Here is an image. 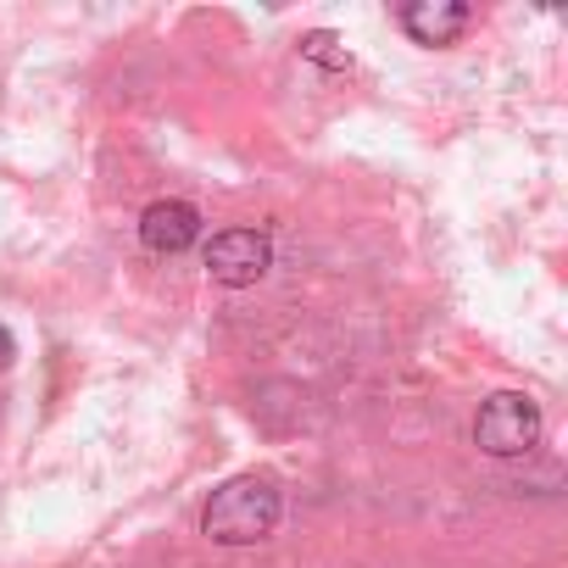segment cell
<instances>
[{
	"instance_id": "obj_1",
	"label": "cell",
	"mask_w": 568,
	"mask_h": 568,
	"mask_svg": "<svg viewBox=\"0 0 568 568\" xmlns=\"http://www.w3.org/2000/svg\"><path fill=\"white\" fill-rule=\"evenodd\" d=\"M278 513H284L278 485L262 474H240V479L217 485L212 501L201 507V535L217 546H256L278 529Z\"/></svg>"
},
{
	"instance_id": "obj_2",
	"label": "cell",
	"mask_w": 568,
	"mask_h": 568,
	"mask_svg": "<svg viewBox=\"0 0 568 568\" xmlns=\"http://www.w3.org/2000/svg\"><path fill=\"white\" fill-rule=\"evenodd\" d=\"M540 407L524 390H496L474 413V446L485 457H529L540 446Z\"/></svg>"
},
{
	"instance_id": "obj_3",
	"label": "cell",
	"mask_w": 568,
	"mask_h": 568,
	"mask_svg": "<svg viewBox=\"0 0 568 568\" xmlns=\"http://www.w3.org/2000/svg\"><path fill=\"white\" fill-rule=\"evenodd\" d=\"M267 267H273V245L256 229H223V234L206 240V273L217 284H229V291H245V284H256Z\"/></svg>"
},
{
	"instance_id": "obj_4",
	"label": "cell",
	"mask_w": 568,
	"mask_h": 568,
	"mask_svg": "<svg viewBox=\"0 0 568 568\" xmlns=\"http://www.w3.org/2000/svg\"><path fill=\"white\" fill-rule=\"evenodd\" d=\"M201 240V212L190 201H151L140 212V245L156 256H179Z\"/></svg>"
},
{
	"instance_id": "obj_5",
	"label": "cell",
	"mask_w": 568,
	"mask_h": 568,
	"mask_svg": "<svg viewBox=\"0 0 568 568\" xmlns=\"http://www.w3.org/2000/svg\"><path fill=\"white\" fill-rule=\"evenodd\" d=\"M474 12L457 7V0H413V7L402 12V29L413 45H457L468 34Z\"/></svg>"
},
{
	"instance_id": "obj_6",
	"label": "cell",
	"mask_w": 568,
	"mask_h": 568,
	"mask_svg": "<svg viewBox=\"0 0 568 568\" xmlns=\"http://www.w3.org/2000/svg\"><path fill=\"white\" fill-rule=\"evenodd\" d=\"M302 57H307V62H318V68H329V73H346V68H352V51H346V45H341V34H329V29L307 34V40H302Z\"/></svg>"
},
{
	"instance_id": "obj_7",
	"label": "cell",
	"mask_w": 568,
	"mask_h": 568,
	"mask_svg": "<svg viewBox=\"0 0 568 568\" xmlns=\"http://www.w3.org/2000/svg\"><path fill=\"white\" fill-rule=\"evenodd\" d=\"M12 357H18V341H12L7 329H0V368H12Z\"/></svg>"
}]
</instances>
